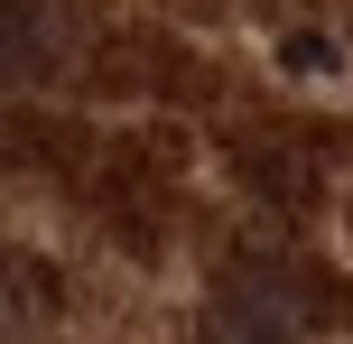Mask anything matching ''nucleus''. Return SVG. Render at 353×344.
Instances as JSON below:
<instances>
[{
	"instance_id": "obj_2",
	"label": "nucleus",
	"mask_w": 353,
	"mask_h": 344,
	"mask_svg": "<svg viewBox=\"0 0 353 344\" xmlns=\"http://www.w3.org/2000/svg\"><path fill=\"white\" fill-rule=\"evenodd\" d=\"M37 65H47V10L0 0V74H37Z\"/></svg>"
},
{
	"instance_id": "obj_1",
	"label": "nucleus",
	"mask_w": 353,
	"mask_h": 344,
	"mask_svg": "<svg viewBox=\"0 0 353 344\" xmlns=\"http://www.w3.org/2000/svg\"><path fill=\"white\" fill-rule=\"evenodd\" d=\"M307 335H316L307 326V298H298V279H279V270L232 279L205 307V344H307Z\"/></svg>"
},
{
	"instance_id": "obj_3",
	"label": "nucleus",
	"mask_w": 353,
	"mask_h": 344,
	"mask_svg": "<svg viewBox=\"0 0 353 344\" xmlns=\"http://www.w3.org/2000/svg\"><path fill=\"white\" fill-rule=\"evenodd\" d=\"M279 74H344V47L325 28H298V37H279Z\"/></svg>"
}]
</instances>
